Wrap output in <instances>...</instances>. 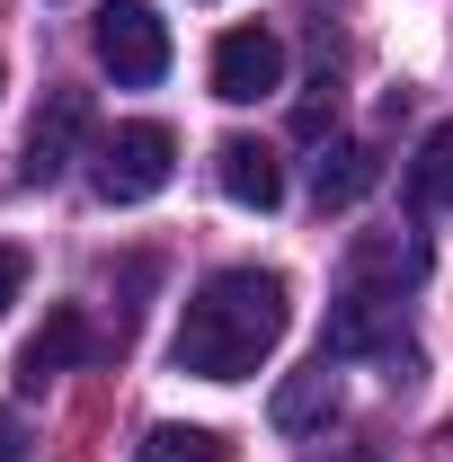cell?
<instances>
[{"mask_svg": "<svg viewBox=\"0 0 453 462\" xmlns=\"http://www.w3.org/2000/svg\"><path fill=\"white\" fill-rule=\"evenodd\" d=\"M293 320V293H284L276 267H223L187 293L178 311V338H170V365L196 374V383H240L267 365V346L284 338Z\"/></svg>", "mask_w": 453, "mask_h": 462, "instance_id": "1", "label": "cell"}, {"mask_svg": "<svg viewBox=\"0 0 453 462\" xmlns=\"http://www.w3.org/2000/svg\"><path fill=\"white\" fill-rule=\"evenodd\" d=\"M170 170H178V134H170V125H152V116L116 125L107 143L89 152V187H98L107 205H143V196H161Z\"/></svg>", "mask_w": 453, "mask_h": 462, "instance_id": "2", "label": "cell"}, {"mask_svg": "<svg viewBox=\"0 0 453 462\" xmlns=\"http://www.w3.org/2000/svg\"><path fill=\"white\" fill-rule=\"evenodd\" d=\"M98 71L116 89H152L170 71V27L152 18V0H107L98 9Z\"/></svg>", "mask_w": 453, "mask_h": 462, "instance_id": "3", "label": "cell"}, {"mask_svg": "<svg viewBox=\"0 0 453 462\" xmlns=\"http://www.w3.org/2000/svg\"><path fill=\"white\" fill-rule=\"evenodd\" d=\"M400 302H383V293H347L338 311H329V365H347V356H383L392 365V392H409L418 383V346L400 338V320H392Z\"/></svg>", "mask_w": 453, "mask_h": 462, "instance_id": "4", "label": "cell"}, {"mask_svg": "<svg viewBox=\"0 0 453 462\" xmlns=\"http://www.w3.org/2000/svg\"><path fill=\"white\" fill-rule=\"evenodd\" d=\"M427 267H436V249H427L418 231H356V249H347L356 293H383V302L418 293V285H427Z\"/></svg>", "mask_w": 453, "mask_h": 462, "instance_id": "5", "label": "cell"}, {"mask_svg": "<svg viewBox=\"0 0 453 462\" xmlns=\"http://www.w3.org/2000/svg\"><path fill=\"white\" fill-rule=\"evenodd\" d=\"M267 89H284V45L267 27H231L214 36V98L223 107H258Z\"/></svg>", "mask_w": 453, "mask_h": 462, "instance_id": "6", "label": "cell"}, {"mask_svg": "<svg viewBox=\"0 0 453 462\" xmlns=\"http://www.w3.org/2000/svg\"><path fill=\"white\" fill-rule=\"evenodd\" d=\"M98 329H89V320H80V311H71V302H62L54 320H45V329H36V338L18 346V392H45V383H54V374H71V365H80V356H98Z\"/></svg>", "mask_w": 453, "mask_h": 462, "instance_id": "7", "label": "cell"}, {"mask_svg": "<svg viewBox=\"0 0 453 462\" xmlns=\"http://www.w3.org/2000/svg\"><path fill=\"white\" fill-rule=\"evenodd\" d=\"M89 134V98L80 89H54V107L36 116V134H27V161H18V178L27 187H54L62 170H71V143Z\"/></svg>", "mask_w": 453, "mask_h": 462, "instance_id": "8", "label": "cell"}, {"mask_svg": "<svg viewBox=\"0 0 453 462\" xmlns=\"http://www.w3.org/2000/svg\"><path fill=\"white\" fill-rule=\"evenodd\" d=\"M214 178H223L231 205H249V214H276L284 205V170L267 143H249V134H231V143H214Z\"/></svg>", "mask_w": 453, "mask_h": 462, "instance_id": "9", "label": "cell"}, {"mask_svg": "<svg viewBox=\"0 0 453 462\" xmlns=\"http://www.w3.org/2000/svg\"><path fill=\"white\" fill-rule=\"evenodd\" d=\"M267 418H276L284 436H311V427H329V418H338V365L320 356V365L284 374V383H276V401H267Z\"/></svg>", "mask_w": 453, "mask_h": 462, "instance_id": "10", "label": "cell"}, {"mask_svg": "<svg viewBox=\"0 0 453 462\" xmlns=\"http://www.w3.org/2000/svg\"><path fill=\"white\" fill-rule=\"evenodd\" d=\"M374 178H383L374 143H329V152H320V170H311V187H320V205H356Z\"/></svg>", "mask_w": 453, "mask_h": 462, "instance_id": "11", "label": "cell"}, {"mask_svg": "<svg viewBox=\"0 0 453 462\" xmlns=\"http://www.w3.org/2000/svg\"><path fill=\"white\" fill-rule=\"evenodd\" d=\"M409 196H418L427 214H445V205H453V125H436V134L418 143V161H409Z\"/></svg>", "mask_w": 453, "mask_h": 462, "instance_id": "12", "label": "cell"}, {"mask_svg": "<svg viewBox=\"0 0 453 462\" xmlns=\"http://www.w3.org/2000/svg\"><path fill=\"white\" fill-rule=\"evenodd\" d=\"M134 462H223V445H214V427H152L143 445H134Z\"/></svg>", "mask_w": 453, "mask_h": 462, "instance_id": "13", "label": "cell"}, {"mask_svg": "<svg viewBox=\"0 0 453 462\" xmlns=\"http://www.w3.org/2000/svg\"><path fill=\"white\" fill-rule=\"evenodd\" d=\"M329 125H338V80H329V71H320V80H311V98H302V107H293V134H302V143H320V134H329Z\"/></svg>", "mask_w": 453, "mask_h": 462, "instance_id": "14", "label": "cell"}, {"mask_svg": "<svg viewBox=\"0 0 453 462\" xmlns=\"http://www.w3.org/2000/svg\"><path fill=\"white\" fill-rule=\"evenodd\" d=\"M18 285H27V249H9V240H0V311L18 302Z\"/></svg>", "mask_w": 453, "mask_h": 462, "instance_id": "15", "label": "cell"}, {"mask_svg": "<svg viewBox=\"0 0 453 462\" xmlns=\"http://www.w3.org/2000/svg\"><path fill=\"white\" fill-rule=\"evenodd\" d=\"M18 445H27V427H18V409H0V462H18Z\"/></svg>", "mask_w": 453, "mask_h": 462, "instance_id": "16", "label": "cell"}, {"mask_svg": "<svg viewBox=\"0 0 453 462\" xmlns=\"http://www.w3.org/2000/svg\"><path fill=\"white\" fill-rule=\"evenodd\" d=\"M445 445H453V418H445Z\"/></svg>", "mask_w": 453, "mask_h": 462, "instance_id": "17", "label": "cell"}, {"mask_svg": "<svg viewBox=\"0 0 453 462\" xmlns=\"http://www.w3.org/2000/svg\"><path fill=\"white\" fill-rule=\"evenodd\" d=\"M0 80H9V71H0Z\"/></svg>", "mask_w": 453, "mask_h": 462, "instance_id": "18", "label": "cell"}]
</instances>
